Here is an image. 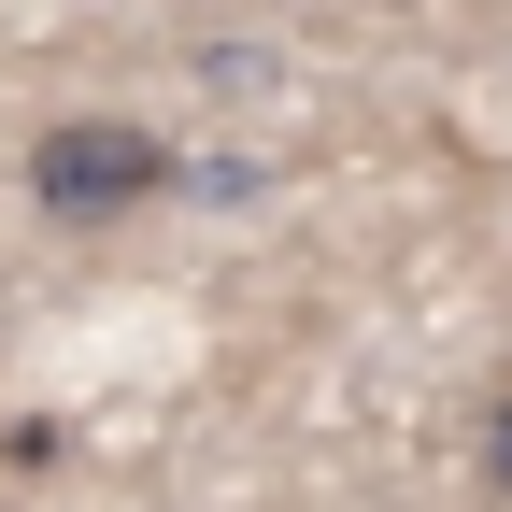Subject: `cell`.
I'll return each instance as SVG.
<instances>
[{"mask_svg": "<svg viewBox=\"0 0 512 512\" xmlns=\"http://www.w3.org/2000/svg\"><path fill=\"white\" fill-rule=\"evenodd\" d=\"M157 185H171V143L128 128V114H57L43 143H29V200L57 228H114V214H143Z\"/></svg>", "mask_w": 512, "mask_h": 512, "instance_id": "cell-1", "label": "cell"}, {"mask_svg": "<svg viewBox=\"0 0 512 512\" xmlns=\"http://www.w3.org/2000/svg\"><path fill=\"white\" fill-rule=\"evenodd\" d=\"M484 484L512 498V384H498V399H484Z\"/></svg>", "mask_w": 512, "mask_h": 512, "instance_id": "cell-2", "label": "cell"}]
</instances>
